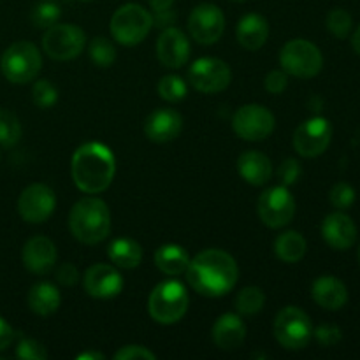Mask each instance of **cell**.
Segmentation results:
<instances>
[{
  "mask_svg": "<svg viewBox=\"0 0 360 360\" xmlns=\"http://www.w3.org/2000/svg\"><path fill=\"white\" fill-rule=\"evenodd\" d=\"M185 274L190 287L197 294L206 297H221L238 283L239 269L231 253L210 248L190 259Z\"/></svg>",
  "mask_w": 360,
  "mask_h": 360,
  "instance_id": "obj_1",
  "label": "cell"
},
{
  "mask_svg": "<svg viewBox=\"0 0 360 360\" xmlns=\"http://www.w3.org/2000/svg\"><path fill=\"white\" fill-rule=\"evenodd\" d=\"M72 179L84 193H101L112 183L116 172L115 155L105 144H81L72 155Z\"/></svg>",
  "mask_w": 360,
  "mask_h": 360,
  "instance_id": "obj_2",
  "label": "cell"
},
{
  "mask_svg": "<svg viewBox=\"0 0 360 360\" xmlns=\"http://www.w3.org/2000/svg\"><path fill=\"white\" fill-rule=\"evenodd\" d=\"M69 227L74 238L83 245H98L111 232V213L98 197L77 200L69 214Z\"/></svg>",
  "mask_w": 360,
  "mask_h": 360,
  "instance_id": "obj_3",
  "label": "cell"
},
{
  "mask_svg": "<svg viewBox=\"0 0 360 360\" xmlns=\"http://www.w3.org/2000/svg\"><path fill=\"white\" fill-rule=\"evenodd\" d=\"M188 292L185 285L176 280L162 281L151 290L148 299V313L162 326H172L179 322L188 311Z\"/></svg>",
  "mask_w": 360,
  "mask_h": 360,
  "instance_id": "obj_4",
  "label": "cell"
},
{
  "mask_svg": "<svg viewBox=\"0 0 360 360\" xmlns=\"http://www.w3.org/2000/svg\"><path fill=\"white\" fill-rule=\"evenodd\" d=\"M153 27V16L139 4H125L118 7L111 18V35L123 46L143 42Z\"/></svg>",
  "mask_w": 360,
  "mask_h": 360,
  "instance_id": "obj_5",
  "label": "cell"
},
{
  "mask_svg": "<svg viewBox=\"0 0 360 360\" xmlns=\"http://www.w3.org/2000/svg\"><path fill=\"white\" fill-rule=\"evenodd\" d=\"M42 58L39 49L32 42L20 41L11 44L0 58L4 76L16 84L30 83L41 72Z\"/></svg>",
  "mask_w": 360,
  "mask_h": 360,
  "instance_id": "obj_6",
  "label": "cell"
},
{
  "mask_svg": "<svg viewBox=\"0 0 360 360\" xmlns=\"http://www.w3.org/2000/svg\"><path fill=\"white\" fill-rule=\"evenodd\" d=\"M280 63L290 76L309 79L322 70L323 56L313 42L306 39H292L281 48Z\"/></svg>",
  "mask_w": 360,
  "mask_h": 360,
  "instance_id": "obj_7",
  "label": "cell"
},
{
  "mask_svg": "<svg viewBox=\"0 0 360 360\" xmlns=\"http://www.w3.org/2000/svg\"><path fill=\"white\" fill-rule=\"evenodd\" d=\"M274 338L287 350H301L313 338L309 316L295 306L283 308L274 320Z\"/></svg>",
  "mask_w": 360,
  "mask_h": 360,
  "instance_id": "obj_8",
  "label": "cell"
},
{
  "mask_svg": "<svg viewBox=\"0 0 360 360\" xmlns=\"http://www.w3.org/2000/svg\"><path fill=\"white\" fill-rule=\"evenodd\" d=\"M86 44V35L79 27L70 23H56L46 30L42 48L46 55L58 62L76 58Z\"/></svg>",
  "mask_w": 360,
  "mask_h": 360,
  "instance_id": "obj_9",
  "label": "cell"
},
{
  "mask_svg": "<svg viewBox=\"0 0 360 360\" xmlns=\"http://www.w3.org/2000/svg\"><path fill=\"white\" fill-rule=\"evenodd\" d=\"M274 116L267 108L260 104H246L236 111L232 118V129L241 139L252 141H264L274 132Z\"/></svg>",
  "mask_w": 360,
  "mask_h": 360,
  "instance_id": "obj_10",
  "label": "cell"
},
{
  "mask_svg": "<svg viewBox=\"0 0 360 360\" xmlns=\"http://www.w3.org/2000/svg\"><path fill=\"white\" fill-rule=\"evenodd\" d=\"M257 211L262 220L271 229L285 227L292 221L295 214V199L287 186H273L262 192L257 204Z\"/></svg>",
  "mask_w": 360,
  "mask_h": 360,
  "instance_id": "obj_11",
  "label": "cell"
},
{
  "mask_svg": "<svg viewBox=\"0 0 360 360\" xmlns=\"http://www.w3.org/2000/svg\"><path fill=\"white\" fill-rule=\"evenodd\" d=\"M188 79L190 84L197 91L218 94V91H224L231 84L232 72L231 67L224 60L204 56V58L195 60L192 63L188 70Z\"/></svg>",
  "mask_w": 360,
  "mask_h": 360,
  "instance_id": "obj_12",
  "label": "cell"
},
{
  "mask_svg": "<svg viewBox=\"0 0 360 360\" xmlns=\"http://www.w3.org/2000/svg\"><path fill=\"white\" fill-rule=\"evenodd\" d=\"M333 139V127L322 116L306 120L294 134V148L301 157L315 158L329 148Z\"/></svg>",
  "mask_w": 360,
  "mask_h": 360,
  "instance_id": "obj_13",
  "label": "cell"
},
{
  "mask_svg": "<svg viewBox=\"0 0 360 360\" xmlns=\"http://www.w3.org/2000/svg\"><path fill=\"white\" fill-rule=\"evenodd\" d=\"M225 30V16L214 4H199L188 16V32L193 41L210 46L220 41Z\"/></svg>",
  "mask_w": 360,
  "mask_h": 360,
  "instance_id": "obj_14",
  "label": "cell"
},
{
  "mask_svg": "<svg viewBox=\"0 0 360 360\" xmlns=\"http://www.w3.org/2000/svg\"><path fill=\"white\" fill-rule=\"evenodd\" d=\"M56 207L55 192L48 185L34 183L21 192L18 199L20 217L28 224H42L48 220Z\"/></svg>",
  "mask_w": 360,
  "mask_h": 360,
  "instance_id": "obj_15",
  "label": "cell"
},
{
  "mask_svg": "<svg viewBox=\"0 0 360 360\" xmlns=\"http://www.w3.org/2000/svg\"><path fill=\"white\" fill-rule=\"evenodd\" d=\"M83 285L86 294L91 297L111 299L123 290V278L109 264H95L84 273Z\"/></svg>",
  "mask_w": 360,
  "mask_h": 360,
  "instance_id": "obj_16",
  "label": "cell"
},
{
  "mask_svg": "<svg viewBox=\"0 0 360 360\" xmlns=\"http://www.w3.org/2000/svg\"><path fill=\"white\" fill-rule=\"evenodd\" d=\"M157 55L162 65L179 69L190 58V41L179 28L167 27L157 41Z\"/></svg>",
  "mask_w": 360,
  "mask_h": 360,
  "instance_id": "obj_17",
  "label": "cell"
},
{
  "mask_svg": "<svg viewBox=\"0 0 360 360\" xmlns=\"http://www.w3.org/2000/svg\"><path fill=\"white\" fill-rule=\"evenodd\" d=\"M23 266L34 274L51 273L56 264V246L46 236H34L28 239L21 252Z\"/></svg>",
  "mask_w": 360,
  "mask_h": 360,
  "instance_id": "obj_18",
  "label": "cell"
},
{
  "mask_svg": "<svg viewBox=\"0 0 360 360\" xmlns=\"http://www.w3.org/2000/svg\"><path fill=\"white\" fill-rule=\"evenodd\" d=\"M322 236L330 248L345 252V250H350L357 241V225L348 214L338 211L326 217L322 224Z\"/></svg>",
  "mask_w": 360,
  "mask_h": 360,
  "instance_id": "obj_19",
  "label": "cell"
},
{
  "mask_svg": "<svg viewBox=\"0 0 360 360\" xmlns=\"http://www.w3.org/2000/svg\"><path fill=\"white\" fill-rule=\"evenodd\" d=\"M183 118L174 109H157L144 122V134L153 143H169L181 134Z\"/></svg>",
  "mask_w": 360,
  "mask_h": 360,
  "instance_id": "obj_20",
  "label": "cell"
},
{
  "mask_svg": "<svg viewBox=\"0 0 360 360\" xmlns=\"http://www.w3.org/2000/svg\"><path fill=\"white\" fill-rule=\"evenodd\" d=\"M311 295L320 308L329 309V311H338L348 301V290L343 281L334 276H329V274L315 280Z\"/></svg>",
  "mask_w": 360,
  "mask_h": 360,
  "instance_id": "obj_21",
  "label": "cell"
},
{
  "mask_svg": "<svg viewBox=\"0 0 360 360\" xmlns=\"http://www.w3.org/2000/svg\"><path fill=\"white\" fill-rule=\"evenodd\" d=\"M246 338V326L234 313H225L214 322L213 341L221 350H236L243 345Z\"/></svg>",
  "mask_w": 360,
  "mask_h": 360,
  "instance_id": "obj_22",
  "label": "cell"
},
{
  "mask_svg": "<svg viewBox=\"0 0 360 360\" xmlns=\"http://www.w3.org/2000/svg\"><path fill=\"white\" fill-rule=\"evenodd\" d=\"M238 171L246 183L262 186L273 178V164L269 157L260 151H245L238 160Z\"/></svg>",
  "mask_w": 360,
  "mask_h": 360,
  "instance_id": "obj_23",
  "label": "cell"
},
{
  "mask_svg": "<svg viewBox=\"0 0 360 360\" xmlns=\"http://www.w3.org/2000/svg\"><path fill=\"white\" fill-rule=\"evenodd\" d=\"M238 41L248 51H257L266 44L269 37V25L264 16L257 13L245 14L238 23Z\"/></svg>",
  "mask_w": 360,
  "mask_h": 360,
  "instance_id": "obj_24",
  "label": "cell"
},
{
  "mask_svg": "<svg viewBox=\"0 0 360 360\" xmlns=\"http://www.w3.org/2000/svg\"><path fill=\"white\" fill-rule=\"evenodd\" d=\"M28 308L39 316H49L60 308L62 302V295H60L58 288L48 281H41L35 283L28 292Z\"/></svg>",
  "mask_w": 360,
  "mask_h": 360,
  "instance_id": "obj_25",
  "label": "cell"
},
{
  "mask_svg": "<svg viewBox=\"0 0 360 360\" xmlns=\"http://www.w3.org/2000/svg\"><path fill=\"white\" fill-rule=\"evenodd\" d=\"M155 264L158 269L169 276H179L186 271L190 264V255L179 245H162L155 252Z\"/></svg>",
  "mask_w": 360,
  "mask_h": 360,
  "instance_id": "obj_26",
  "label": "cell"
},
{
  "mask_svg": "<svg viewBox=\"0 0 360 360\" xmlns=\"http://www.w3.org/2000/svg\"><path fill=\"white\" fill-rule=\"evenodd\" d=\"M108 257L115 266L122 267V269H134L143 260V248L134 239L120 238L111 241L108 248Z\"/></svg>",
  "mask_w": 360,
  "mask_h": 360,
  "instance_id": "obj_27",
  "label": "cell"
},
{
  "mask_svg": "<svg viewBox=\"0 0 360 360\" xmlns=\"http://www.w3.org/2000/svg\"><path fill=\"white\" fill-rule=\"evenodd\" d=\"M306 250H308L306 239L297 231L283 232L274 241V253L285 264H295L302 260V257L306 255Z\"/></svg>",
  "mask_w": 360,
  "mask_h": 360,
  "instance_id": "obj_28",
  "label": "cell"
},
{
  "mask_svg": "<svg viewBox=\"0 0 360 360\" xmlns=\"http://www.w3.org/2000/svg\"><path fill=\"white\" fill-rule=\"evenodd\" d=\"M236 309L241 315H257L266 304V295L259 287H245L236 295Z\"/></svg>",
  "mask_w": 360,
  "mask_h": 360,
  "instance_id": "obj_29",
  "label": "cell"
},
{
  "mask_svg": "<svg viewBox=\"0 0 360 360\" xmlns=\"http://www.w3.org/2000/svg\"><path fill=\"white\" fill-rule=\"evenodd\" d=\"M21 139V123L9 109H0V146L13 148Z\"/></svg>",
  "mask_w": 360,
  "mask_h": 360,
  "instance_id": "obj_30",
  "label": "cell"
},
{
  "mask_svg": "<svg viewBox=\"0 0 360 360\" xmlns=\"http://www.w3.org/2000/svg\"><path fill=\"white\" fill-rule=\"evenodd\" d=\"M88 53L95 65L111 67L116 60V48L105 37H95L88 46Z\"/></svg>",
  "mask_w": 360,
  "mask_h": 360,
  "instance_id": "obj_31",
  "label": "cell"
},
{
  "mask_svg": "<svg viewBox=\"0 0 360 360\" xmlns=\"http://www.w3.org/2000/svg\"><path fill=\"white\" fill-rule=\"evenodd\" d=\"M186 91H188L186 83L179 76H164L158 83V95L171 104L183 101L186 97Z\"/></svg>",
  "mask_w": 360,
  "mask_h": 360,
  "instance_id": "obj_32",
  "label": "cell"
},
{
  "mask_svg": "<svg viewBox=\"0 0 360 360\" xmlns=\"http://www.w3.org/2000/svg\"><path fill=\"white\" fill-rule=\"evenodd\" d=\"M352 23H354V21H352L350 13L345 9H340V7H336V9H333L327 14V28H329L330 34L338 39H347L348 35H350Z\"/></svg>",
  "mask_w": 360,
  "mask_h": 360,
  "instance_id": "obj_33",
  "label": "cell"
},
{
  "mask_svg": "<svg viewBox=\"0 0 360 360\" xmlns=\"http://www.w3.org/2000/svg\"><path fill=\"white\" fill-rule=\"evenodd\" d=\"M60 7L53 2H42L37 4L32 11V23L35 28H44L48 30L49 27L58 23L60 20Z\"/></svg>",
  "mask_w": 360,
  "mask_h": 360,
  "instance_id": "obj_34",
  "label": "cell"
},
{
  "mask_svg": "<svg viewBox=\"0 0 360 360\" xmlns=\"http://www.w3.org/2000/svg\"><path fill=\"white\" fill-rule=\"evenodd\" d=\"M32 98H34V104L37 108L48 109L55 105L56 101H58V90L48 79H39L35 81L34 90H32Z\"/></svg>",
  "mask_w": 360,
  "mask_h": 360,
  "instance_id": "obj_35",
  "label": "cell"
},
{
  "mask_svg": "<svg viewBox=\"0 0 360 360\" xmlns=\"http://www.w3.org/2000/svg\"><path fill=\"white\" fill-rule=\"evenodd\" d=\"M329 200L336 210H350L355 202V190L348 183H338L329 193Z\"/></svg>",
  "mask_w": 360,
  "mask_h": 360,
  "instance_id": "obj_36",
  "label": "cell"
},
{
  "mask_svg": "<svg viewBox=\"0 0 360 360\" xmlns=\"http://www.w3.org/2000/svg\"><path fill=\"white\" fill-rule=\"evenodd\" d=\"M16 357L23 360H46L48 350L42 343L35 340H21L16 347Z\"/></svg>",
  "mask_w": 360,
  "mask_h": 360,
  "instance_id": "obj_37",
  "label": "cell"
},
{
  "mask_svg": "<svg viewBox=\"0 0 360 360\" xmlns=\"http://www.w3.org/2000/svg\"><path fill=\"white\" fill-rule=\"evenodd\" d=\"M302 167L295 158H285L283 164L278 169V179L283 186H290L294 183H297V179L301 178Z\"/></svg>",
  "mask_w": 360,
  "mask_h": 360,
  "instance_id": "obj_38",
  "label": "cell"
},
{
  "mask_svg": "<svg viewBox=\"0 0 360 360\" xmlns=\"http://www.w3.org/2000/svg\"><path fill=\"white\" fill-rule=\"evenodd\" d=\"M313 336L319 341L322 347H334L341 341L343 334H341V329L338 326H333V323H323V326L316 327L313 330Z\"/></svg>",
  "mask_w": 360,
  "mask_h": 360,
  "instance_id": "obj_39",
  "label": "cell"
},
{
  "mask_svg": "<svg viewBox=\"0 0 360 360\" xmlns=\"http://www.w3.org/2000/svg\"><path fill=\"white\" fill-rule=\"evenodd\" d=\"M116 360H134V359H146V360H155L157 355L151 350H148L146 347H141V345H127V347L120 348L115 354Z\"/></svg>",
  "mask_w": 360,
  "mask_h": 360,
  "instance_id": "obj_40",
  "label": "cell"
},
{
  "mask_svg": "<svg viewBox=\"0 0 360 360\" xmlns=\"http://www.w3.org/2000/svg\"><path fill=\"white\" fill-rule=\"evenodd\" d=\"M288 84V76L285 70H271L266 76V81H264V86L269 94L280 95L287 90Z\"/></svg>",
  "mask_w": 360,
  "mask_h": 360,
  "instance_id": "obj_41",
  "label": "cell"
},
{
  "mask_svg": "<svg viewBox=\"0 0 360 360\" xmlns=\"http://www.w3.org/2000/svg\"><path fill=\"white\" fill-rule=\"evenodd\" d=\"M56 280H58V283H62L63 287H72V285H76L77 280H79V273H77L76 266H72V264H62V266L56 269Z\"/></svg>",
  "mask_w": 360,
  "mask_h": 360,
  "instance_id": "obj_42",
  "label": "cell"
},
{
  "mask_svg": "<svg viewBox=\"0 0 360 360\" xmlns=\"http://www.w3.org/2000/svg\"><path fill=\"white\" fill-rule=\"evenodd\" d=\"M14 341V330L13 327L9 326V323L6 322V320L0 316V352L6 350L7 347H9L11 343Z\"/></svg>",
  "mask_w": 360,
  "mask_h": 360,
  "instance_id": "obj_43",
  "label": "cell"
},
{
  "mask_svg": "<svg viewBox=\"0 0 360 360\" xmlns=\"http://www.w3.org/2000/svg\"><path fill=\"white\" fill-rule=\"evenodd\" d=\"M174 13L171 9H165V11H158L153 18V25H158L162 28H167L171 27V23H174Z\"/></svg>",
  "mask_w": 360,
  "mask_h": 360,
  "instance_id": "obj_44",
  "label": "cell"
},
{
  "mask_svg": "<svg viewBox=\"0 0 360 360\" xmlns=\"http://www.w3.org/2000/svg\"><path fill=\"white\" fill-rule=\"evenodd\" d=\"M151 6V9L155 11V13H158V11H165V9H171L172 4H174V0H148Z\"/></svg>",
  "mask_w": 360,
  "mask_h": 360,
  "instance_id": "obj_45",
  "label": "cell"
},
{
  "mask_svg": "<svg viewBox=\"0 0 360 360\" xmlns=\"http://www.w3.org/2000/svg\"><path fill=\"white\" fill-rule=\"evenodd\" d=\"M104 354H98V352H84V354L77 355V360H104Z\"/></svg>",
  "mask_w": 360,
  "mask_h": 360,
  "instance_id": "obj_46",
  "label": "cell"
},
{
  "mask_svg": "<svg viewBox=\"0 0 360 360\" xmlns=\"http://www.w3.org/2000/svg\"><path fill=\"white\" fill-rule=\"evenodd\" d=\"M352 46H354L355 53L360 55V25H359L357 30H355V34L352 35Z\"/></svg>",
  "mask_w": 360,
  "mask_h": 360,
  "instance_id": "obj_47",
  "label": "cell"
},
{
  "mask_svg": "<svg viewBox=\"0 0 360 360\" xmlns=\"http://www.w3.org/2000/svg\"><path fill=\"white\" fill-rule=\"evenodd\" d=\"M232 2H246V0H232Z\"/></svg>",
  "mask_w": 360,
  "mask_h": 360,
  "instance_id": "obj_48",
  "label": "cell"
},
{
  "mask_svg": "<svg viewBox=\"0 0 360 360\" xmlns=\"http://www.w3.org/2000/svg\"><path fill=\"white\" fill-rule=\"evenodd\" d=\"M359 264H360V246H359Z\"/></svg>",
  "mask_w": 360,
  "mask_h": 360,
  "instance_id": "obj_49",
  "label": "cell"
},
{
  "mask_svg": "<svg viewBox=\"0 0 360 360\" xmlns=\"http://www.w3.org/2000/svg\"><path fill=\"white\" fill-rule=\"evenodd\" d=\"M0 160H2V153H0Z\"/></svg>",
  "mask_w": 360,
  "mask_h": 360,
  "instance_id": "obj_50",
  "label": "cell"
}]
</instances>
